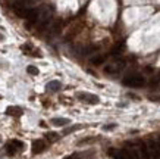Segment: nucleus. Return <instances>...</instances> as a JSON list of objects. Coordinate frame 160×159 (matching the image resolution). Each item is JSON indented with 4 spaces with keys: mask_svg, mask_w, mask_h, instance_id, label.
I'll return each mask as SVG.
<instances>
[{
    "mask_svg": "<svg viewBox=\"0 0 160 159\" xmlns=\"http://www.w3.org/2000/svg\"><path fill=\"white\" fill-rule=\"evenodd\" d=\"M148 99H150V100H153V102H160V96H150Z\"/></svg>",
    "mask_w": 160,
    "mask_h": 159,
    "instance_id": "f3484780",
    "label": "nucleus"
},
{
    "mask_svg": "<svg viewBox=\"0 0 160 159\" xmlns=\"http://www.w3.org/2000/svg\"><path fill=\"white\" fill-rule=\"evenodd\" d=\"M144 71H146V72H153V69H151V66H146V68H144Z\"/></svg>",
    "mask_w": 160,
    "mask_h": 159,
    "instance_id": "a211bd4d",
    "label": "nucleus"
},
{
    "mask_svg": "<svg viewBox=\"0 0 160 159\" xmlns=\"http://www.w3.org/2000/svg\"><path fill=\"white\" fill-rule=\"evenodd\" d=\"M81 128V125H75V127H71V128H68V130H65L63 133L65 134H69V133H72V131H75V130H79Z\"/></svg>",
    "mask_w": 160,
    "mask_h": 159,
    "instance_id": "2eb2a0df",
    "label": "nucleus"
},
{
    "mask_svg": "<svg viewBox=\"0 0 160 159\" xmlns=\"http://www.w3.org/2000/svg\"><path fill=\"white\" fill-rule=\"evenodd\" d=\"M22 114H24V111H22V108H19V106H9V108L6 109V115L15 116V118L21 116Z\"/></svg>",
    "mask_w": 160,
    "mask_h": 159,
    "instance_id": "0eeeda50",
    "label": "nucleus"
},
{
    "mask_svg": "<svg viewBox=\"0 0 160 159\" xmlns=\"http://www.w3.org/2000/svg\"><path fill=\"white\" fill-rule=\"evenodd\" d=\"M122 82H123V86L132 87V88H141V87L146 86V80H144V77L140 75V74H131V75H126V77L122 80Z\"/></svg>",
    "mask_w": 160,
    "mask_h": 159,
    "instance_id": "f257e3e1",
    "label": "nucleus"
},
{
    "mask_svg": "<svg viewBox=\"0 0 160 159\" xmlns=\"http://www.w3.org/2000/svg\"><path fill=\"white\" fill-rule=\"evenodd\" d=\"M6 152H8V155H16L18 152H21V150L24 149V143L21 141V140H10V141H8L5 146Z\"/></svg>",
    "mask_w": 160,
    "mask_h": 159,
    "instance_id": "f03ea898",
    "label": "nucleus"
},
{
    "mask_svg": "<svg viewBox=\"0 0 160 159\" xmlns=\"http://www.w3.org/2000/svg\"><path fill=\"white\" fill-rule=\"evenodd\" d=\"M150 84H151V86H157V84H160V72L157 74V75H154V77L151 78Z\"/></svg>",
    "mask_w": 160,
    "mask_h": 159,
    "instance_id": "ddd939ff",
    "label": "nucleus"
},
{
    "mask_svg": "<svg viewBox=\"0 0 160 159\" xmlns=\"http://www.w3.org/2000/svg\"><path fill=\"white\" fill-rule=\"evenodd\" d=\"M115 127H116V124H107V125H104L103 127V130H113V128H115Z\"/></svg>",
    "mask_w": 160,
    "mask_h": 159,
    "instance_id": "dca6fc26",
    "label": "nucleus"
},
{
    "mask_svg": "<svg viewBox=\"0 0 160 159\" xmlns=\"http://www.w3.org/2000/svg\"><path fill=\"white\" fill-rule=\"evenodd\" d=\"M46 139H49L50 141H54V140L59 139V135L56 134V133H47V134H46Z\"/></svg>",
    "mask_w": 160,
    "mask_h": 159,
    "instance_id": "4468645a",
    "label": "nucleus"
},
{
    "mask_svg": "<svg viewBox=\"0 0 160 159\" xmlns=\"http://www.w3.org/2000/svg\"><path fill=\"white\" fill-rule=\"evenodd\" d=\"M77 99H79L81 102H85V103H88V105H97L98 102H100L98 96L92 94V93H85V92L77 93Z\"/></svg>",
    "mask_w": 160,
    "mask_h": 159,
    "instance_id": "20e7f679",
    "label": "nucleus"
},
{
    "mask_svg": "<svg viewBox=\"0 0 160 159\" xmlns=\"http://www.w3.org/2000/svg\"><path fill=\"white\" fill-rule=\"evenodd\" d=\"M22 50H24L25 53H28V55H34V58H40V55H41L38 50H35L32 43H29V41H27V43L22 46Z\"/></svg>",
    "mask_w": 160,
    "mask_h": 159,
    "instance_id": "423d86ee",
    "label": "nucleus"
},
{
    "mask_svg": "<svg viewBox=\"0 0 160 159\" xmlns=\"http://www.w3.org/2000/svg\"><path fill=\"white\" fill-rule=\"evenodd\" d=\"M46 147H47V145H46L44 140H34L32 146H31V152H32V155H38L41 152H44Z\"/></svg>",
    "mask_w": 160,
    "mask_h": 159,
    "instance_id": "39448f33",
    "label": "nucleus"
},
{
    "mask_svg": "<svg viewBox=\"0 0 160 159\" xmlns=\"http://www.w3.org/2000/svg\"><path fill=\"white\" fill-rule=\"evenodd\" d=\"M62 88V84H60V81H58V80H53V81H50L49 84H47V90L49 92H59Z\"/></svg>",
    "mask_w": 160,
    "mask_h": 159,
    "instance_id": "1a4fd4ad",
    "label": "nucleus"
},
{
    "mask_svg": "<svg viewBox=\"0 0 160 159\" xmlns=\"http://www.w3.org/2000/svg\"><path fill=\"white\" fill-rule=\"evenodd\" d=\"M50 122H52L54 127H65V125H68L71 121H69L68 118H53Z\"/></svg>",
    "mask_w": 160,
    "mask_h": 159,
    "instance_id": "6e6552de",
    "label": "nucleus"
},
{
    "mask_svg": "<svg viewBox=\"0 0 160 159\" xmlns=\"http://www.w3.org/2000/svg\"><path fill=\"white\" fill-rule=\"evenodd\" d=\"M27 72H28L29 75H38V68L34 66V65H28V66H27Z\"/></svg>",
    "mask_w": 160,
    "mask_h": 159,
    "instance_id": "9d476101",
    "label": "nucleus"
},
{
    "mask_svg": "<svg viewBox=\"0 0 160 159\" xmlns=\"http://www.w3.org/2000/svg\"><path fill=\"white\" fill-rule=\"evenodd\" d=\"M68 159H79L78 156H71V158H68Z\"/></svg>",
    "mask_w": 160,
    "mask_h": 159,
    "instance_id": "6ab92c4d",
    "label": "nucleus"
},
{
    "mask_svg": "<svg viewBox=\"0 0 160 159\" xmlns=\"http://www.w3.org/2000/svg\"><path fill=\"white\" fill-rule=\"evenodd\" d=\"M123 50H125V44H123V43H118V46L112 50V53H113V55H118V53L123 52Z\"/></svg>",
    "mask_w": 160,
    "mask_h": 159,
    "instance_id": "f8f14e48",
    "label": "nucleus"
},
{
    "mask_svg": "<svg viewBox=\"0 0 160 159\" xmlns=\"http://www.w3.org/2000/svg\"><path fill=\"white\" fill-rule=\"evenodd\" d=\"M104 56H96V58H92L91 59V63L92 65H96V66H98V65H102L103 62H104Z\"/></svg>",
    "mask_w": 160,
    "mask_h": 159,
    "instance_id": "9b49d317",
    "label": "nucleus"
},
{
    "mask_svg": "<svg viewBox=\"0 0 160 159\" xmlns=\"http://www.w3.org/2000/svg\"><path fill=\"white\" fill-rule=\"evenodd\" d=\"M123 66H125V61H123V59H116L113 65H107V66L104 68V72L109 74V75H116L119 71L123 69Z\"/></svg>",
    "mask_w": 160,
    "mask_h": 159,
    "instance_id": "7ed1b4c3",
    "label": "nucleus"
}]
</instances>
